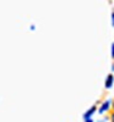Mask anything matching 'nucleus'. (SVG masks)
Wrapping results in <instances>:
<instances>
[{
    "label": "nucleus",
    "mask_w": 114,
    "mask_h": 122,
    "mask_svg": "<svg viewBox=\"0 0 114 122\" xmlns=\"http://www.w3.org/2000/svg\"><path fill=\"white\" fill-rule=\"evenodd\" d=\"M98 122H109V116L108 115H104L102 117V120H99Z\"/></svg>",
    "instance_id": "20e7f679"
},
{
    "label": "nucleus",
    "mask_w": 114,
    "mask_h": 122,
    "mask_svg": "<svg viewBox=\"0 0 114 122\" xmlns=\"http://www.w3.org/2000/svg\"><path fill=\"white\" fill-rule=\"evenodd\" d=\"M112 101L113 99H104L103 101H101V104L97 106V112L102 116L109 114L112 111Z\"/></svg>",
    "instance_id": "f257e3e1"
},
{
    "label": "nucleus",
    "mask_w": 114,
    "mask_h": 122,
    "mask_svg": "<svg viewBox=\"0 0 114 122\" xmlns=\"http://www.w3.org/2000/svg\"><path fill=\"white\" fill-rule=\"evenodd\" d=\"M108 116H109V122H114V111H110Z\"/></svg>",
    "instance_id": "423d86ee"
},
{
    "label": "nucleus",
    "mask_w": 114,
    "mask_h": 122,
    "mask_svg": "<svg viewBox=\"0 0 114 122\" xmlns=\"http://www.w3.org/2000/svg\"><path fill=\"white\" fill-rule=\"evenodd\" d=\"M97 106H98V103H96L95 105H92L84 114V120H90V118H92L93 116H95L97 114Z\"/></svg>",
    "instance_id": "f03ea898"
},
{
    "label": "nucleus",
    "mask_w": 114,
    "mask_h": 122,
    "mask_svg": "<svg viewBox=\"0 0 114 122\" xmlns=\"http://www.w3.org/2000/svg\"><path fill=\"white\" fill-rule=\"evenodd\" d=\"M29 29H31V30H36V26H34V25H31V26H29Z\"/></svg>",
    "instance_id": "6e6552de"
},
{
    "label": "nucleus",
    "mask_w": 114,
    "mask_h": 122,
    "mask_svg": "<svg viewBox=\"0 0 114 122\" xmlns=\"http://www.w3.org/2000/svg\"><path fill=\"white\" fill-rule=\"evenodd\" d=\"M84 122H95L93 118H90V120H84Z\"/></svg>",
    "instance_id": "1a4fd4ad"
},
{
    "label": "nucleus",
    "mask_w": 114,
    "mask_h": 122,
    "mask_svg": "<svg viewBox=\"0 0 114 122\" xmlns=\"http://www.w3.org/2000/svg\"><path fill=\"white\" fill-rule=\"evenodd\" d=\"M110 56H112V59L114 60V42L112 43V46H110Z\"/></svg>",
    "instance_id": "39448f33"
},
{
    "label": "nucleus",
    "mask_w": 114,
    "mask_h": 122,
    "mask_svg": "<svg viewBox=\"0 0 114 122\" xmlns=\"http://www.w3.org/2000/svg\"><path fill=\"white\" fill-rule=\"evenodd\" d=\"M110 70H112V73H114V64L112 65V67H110Z\"/></svg>",
    "instance_id": "9b49d317"
},
{
    "label": "nucleus",
    "mask_w": 114,
    "mask_h": 122,
    "mask_svg": "<svg viewBox=\"0 0 114 122\" xmlns=\"http://www.w3.org/2000/svg\"><path fill=\"white\" fill-rule=\"evenodd\" d=\"M110 20H112V26H113V29H114V11L112 12V17H110Z\"/></svg>",
    "instance_id": "0eeeda50"
},
{
    "label": "nucleus",
    "mask_w": 114,
    "mask_h": 122,
    "mask_svg": "<svg viewBox=\"0 0 114 122\" xmlns=\"http://www.w3.org/2000/svg\"><path fill=\"white\" fill-rule=\"evenodd\" d=\"M112 111H114V99H113V101H112Z\"/></svg>",
    "instance_id": "9d476101"
},
{
    "label": "nucleus",
    "mask_w": 114,
    "mask_h": 122,
    "mask_svg": "<svg viewBox=\"0 0 114 122\" xmlns=\"http://www.w3.org/2000/svg\"><path fill=\"white\" fill-rule=\"evenodd\" d=\"M114 86V75L113 73H109L107 77H106V81H104V88L107 90L112 89Z\"/></svg>",
    "instance_id": "7ed1b4c3"
}]
</instances>
